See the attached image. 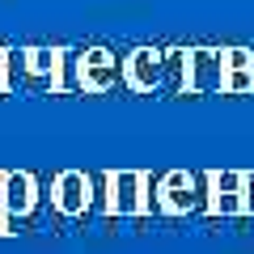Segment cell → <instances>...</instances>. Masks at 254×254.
<instances>
[{
    "instance_id": "1",
    "label": "cell",
    "mask_w": 254,
    "mask_h": 254,
    "mask_svg": "<svg viewBox=\"0 0 254 254\" xmlns=\"http://www.w3.org/2000/svg\"><path fill=\"white\" fill-rule=\"evenodd\" d=\"M123 85L136 93H153L165 85V51L157 47H136L123 60Z\"/></svg>"
},
{
    "instance_id": "2",
    "label": "cell",
    "mask_w": 254,
    "mask_h": 254,
    "mask_svg": "<svg viewBox=\"0 0 254 254\" xmlns=\"http://www.w3.org/2000/svg\"><path fill=\"white\" fill-rule=\"evenodd\" d=\"M190 93H225V47H190Z\"/></svg>"
},
{
    "instance_id": "3",
    "label": "cell",
    "mask_w": 254,
    "mask_h": 254,
    "mask_svg": "<svg viewBox=\"0 0 254 254\" xmlns=\"http://www.w3.org/2000/svg\"><path fill=\"white\" fill-rule=\"evenodd\" d=\"M81 72H85V93H106L123 81V64L106 47H81Z\"/></svg>"
},
{
    "instance_id": "4",
    "label": "cell",
    "mask_w": 254,
    "mask_h": 254,
    "mask_svg": "<svg viewBox=\"0 0 254 254\" xmlns=\"http://www.w3.org/2000/svg\"><path fill=\"white\" fill-rule=\"evenodd\" d=\"M26 93L34 89V72H30V47H4V93Z\"/></svg>"
},
{
    "instance_id": "5",
    "label": "cell",
    "mask_w": 254,
    "mask_h": 254,
    "mask_svg": "<svg viewBox=\"0 0 254 254\" xmlns=\"http://www.w3.org/2000/svg\"><path fill=\"white\" fill-rule=\"evenodd\" d=\"M165 89L190 93V47H170L165 51Z\"/></svg>"
},
{
    "instance_id": "6",
    "label": "cell",
    "mask_w": 254,
    "mask_h": 254,
    "mask_svg": "<svg viewBox=\"0 0 254 254\" xmlns=\"http://www.w3.org/2000/svg\"><path fill=\"white\" fill-rule=\"evenodd\" d=\"M85 190H89V187H85V178L76 170H68V174H60V182H55V199H60L64 212H81L85 199H89Z\"/></svg>"
},
{
    "instance_id": "7",
    "label": "cell",
    "mask_w": 254,
    "mask_h": 254,
    "mask_svg": "<svg viewBox=\"0 0 254 254\" xmlns=\"http://www.w3.org/2000/svg\"><path fill=\"white\" fill-rule=\"evenodd\" d=\"M60 93H85V72H81V47H64Z\"/></svg>"
},
{
    "instance_id": "8",
    "label": "cell",
    "mask_w": 254,
    "mask_h": 254,
    "mask_svg": "<svg viewBox=\"0 0 254 254\" xmlns=\"http://www.w3.org/2000/svg\"><path fill=\"white\" fill-rule=\"evenodd\" d=\"M30 203H34V182H30L26 174H9V178H4V208L26 212Z\"/></svg>"
},
{
    "instance_id": "9",
    "label": "cell",
    "mask_w": 254,
    "mask_h": 254,
    "mask_svg": "<svg viewBox=\"0 0 254 254\" xmlns=\"http://www.w3.org/2000/svg\"><path fill=\"white\" fill-rule=\"evenodd\" d=\"M140 174H115V178H110V190H115V208L119 212H131L140 203Z\"/></svg>"
},
{
    "instance_id": "10",
    "label": "cell",
    "mask_w": 254,
    "mask_h": 254,
    "mask_svg": "<svg viewBox=\"0 0 254 254\" xmlns=\"http://www.w3.org/2000/svg\"><path fill=\"white\" fill-rule=\"evenodd\" d=\"M225 72H254L250 47H225Z\"/></svg>"
},
{
    "instance_id": "11",
    "label": "cell",
    "mask_w": 254,
    "mask_h": 254,
    "mask_svg": "<svg viewBox=\"0 0 254 254\" xmlns=\"http://www.w3.org/2000/svg\"><path fill=\"white\" fill-rule=\"evenodd\" d=\"M165 199H170V208H187V203H190L187 178H182V174H170V182H165Z\"/></svg>"
},
{
    "instance_id": "12",
    "label": "cell",
    "mask_w": 254,
    "mask_h": 254,
    "mask_svg": "<svg viewBox=\"0 0 254 254\" xmlns=\"http://www.w3.org/2000/svg\"><path fill=\"white\" fill-rule=\"evenodd\" d=\"M225 93H254V72H225Z\"/></svg>"
},
{
    "instance_id": "13",
    "label": "cell",
    "mask_w": 254,
    "mask_h": 254,
    "mask_svg": "<svg viewBox=\"0 0 254 254\" xmlns=\"http://www.w3.org/2000/svg\"><path fill=\"white\" fill-rule=\"evenodd\" d=\"M246 208H254V178H246Z\"/></svg>"
},
{
    "instance_id": "14",
    "label": "cell",
    "mask_w": 254,
    "mask_h": 254,
    "mask_svg": "<svg viewBox=\"0 0 254 254\" xmlns=\"http://www.w3.org/2000/svg\"><path fill=\"white\" fill-rule=\"evenodd\" d=\"M0 93H4V47H0Z\"/></svg>"
}]
</instances>
